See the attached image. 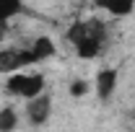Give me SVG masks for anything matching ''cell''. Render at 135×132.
I'll list each match as a JSON object with an SVG mask.
<instances>
[{
	"label": "cell",
	"mask_w": 135,
	"mask_h": 132,
	"mask_svg": "<svg viewBox=\"0 0 135 132\" xmlns=\"http://www.w3.org/2000/svg\"><path fill=\"white\" fill-rule=\"evenodd\" d=\"M68 39L73 42L75 47V54L81 60H94L99 57L101 49H104V42H107V31L99 21H78L70 31H68Z\"/></svg>",
	"instance_id": "1"
},
{
	"label": "cell",
	"mask_w": 135,
	"mask_h": 132,
	"mask_svg": "<svg viewBox=\"0 0 135 132\" xmlns=\"http://www.w3.org/2000/svg\"><path fill=\"white\" fill-rule=\"evenodd\" d=\"M3 88H5V93L26 101V99H31V96H36V93H42V91H47V78L39 70L21 67V70H13V73L5 75Z\"/></svg>",
	"instance_id": "2"
},
{
	"label": "cell",
	"mask_w": 135,
	"mask_h": 132,
	"mask_svg": "<svg viewBox=\"0 0 135 132\" xmlns=\"http://www.w3.org/2000/svg\"><path fill=\"white\" fill-rule=\"evenodd\" d=\"M52 109H55V99H52L50 91H42L31 99H26V119L31 127H42L47 124L52 116Z\"/></svg>",
	"instance_id": "3"
},
{
	"label": "cell",
	"mask_w": 135,
	"mask_h": 132,
	"mask_svg": "<svg viewBox=\"0 0 135 132\" xmlns=\"http://www.w3.org/2000/svg\"><path fill=\"white\" fill-rule=\"evenodd\" d=\"M94 93L99 101H109L117 91V83H119V73L114 67H101L99 73L94 75Z\"/></svg>",
	"instance_id": "4"
},
{
	"label": "cell",
	"mask_w": 135,
	"mask_h": 132,
	"mask_svg": "<svg viewBox=\"0 0 135 132\" xmlns=\"http://www.w3.org/2000/svg\"><path fill=\"white\" fill-rule=\"evenodd\" d=\"M34 60L29 49H16V47H5V49H0V73L3 75H8V73H13V70H21V67H31Z\"/></svg>",
	"instance_id": "5"
},
{
	"label": "cell",
	"mask_w": 135,
	"mask_h": 132,
	"mask_svg": "<svg viewBox=\"0 0 135 132\" xmlns=\"http://www.w3.org/2000/svg\"><path fill=\"white\" fill-rule=\"evenodd\" d=\"M26 49H29V54H31L34 65H39V62H44V60L55 57L57 47H55V39H52V36H47V34H39V36L34 39Z\"/></svg>",
	"instance_id": "6"
},
{
	"label": "cell",
	"mask_w": 135,
	"mask_h": 132,
	"mask_svg": "<svg viewBox=\"0 0 135 132\" xmlns=\"http://www.w3.org/2000/svg\"><path fill=\"white\" fill-rule=\"evenodd\" d=\"M99 3H101V8H107L112 16H117V18L130 16L135 11V0H99Z\"/></svg>",
	"instance_id": "7"
},
{
	"label": "cell",
	"mask_w": 135,
	"mask_h": 132,
	"mask_svg": "<svg viewBox=\"0 0 135 132\" xmlns=\"http://www.w3.org/2000/svg\"><path fill=\"white\" fill-rule=\"evenodd\" d=\"M21 0H0V26L3 23H8V21H13V18L21 13Z\"/></svg>",
	"instance_id": "8"
},
{
	"label": "cell",
	"mask_w": 135,
	"mask_h": 132,
	"mask_svg": "<svg viewBox=\"0 0 135 132\" xmlns=\"http://www.w3.org/2000/svg\"><path fill=\"white\" fill-rule=\"evenodd\" d=\"M94 91V83L88 80V78H73L70 85H68V93L73 96V99H83Z\"/></svg>",
	"instance_id": "9"
},
{
	"label": "cell",
	"mask_w": 135,
	"mask_h": 132,
	"mask_svg": "<svg viewBox=\"0 0 135 132\" xmlns=\"http://www.w3.org/2000/svg\"><path fill=\"white\" fill-rule=\"evenodd\" d=\"M18 127V111L13 106H3L0 109V132H11Z\"/></svg>",
	"instance_id": "10"
}]
</instances>
